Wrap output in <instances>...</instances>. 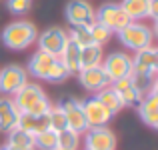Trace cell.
I'll return each mask as SVG.
<instances>
[{"mask_svg":"<svg viewBox=\"0 0 158 150\" xmlns=\"http://www.w3.org/2000/svg\"><path fill=\"white\" fill-rule=\"evenodd\" d=\"M156 72H158V48L148 46L138 50L132 58V80L136 82L144 94L156 84Z\"/></svg>","mask_w":158,"mask_h":150,"instance_id":"cell-1","label":"cell"},{"mask_svg":"<svg viewBox=\"0 0 158 150\" xmlns=\"http://www.w3.org/2000/svg\"><path fill=\"white\" fill-rule=\"evenodd\" d=\"M26 72H28V76H34L38 80H46V82H64L68 78V72L62 66L60 58L46 54L42 50H36L30 56Z\"/></svg>","mask_w":158,"mask_h":150,"instance_id":"cell-2","label":"cell"},{"mask_svg":"<svg viewBox=\"0 0 158 150\" xmlns=\"http://www.w3.org/2000/svg\"><path fill=\"white\" fill-rule=\"evenodd\" d=\"M10 98L20 114H48V110L52 108V102L48 100L44 88L36 82H26Z\"/></svg>","mask_w":158,"mask_h":150,"instance_id":"cell-3","label":"cell"},{"mask_svg":"<svg viewBox=\"0 0 158 150\" xmlns=\"http://www.w3.org/2000/svg\"><path fill=\"white\" fill-rule=\"evenodd\" d=\"M0 38H2V44L8 50H16V52H20V50L30 48L32 44L36 42V38H38V30H36V26L30 22V20L20 18V20H14V22L6 24Z\"/></svg>","mask_w":158,"mask_h":150,"instance_id":"cell-4","label":"cell"},{"mask_svg":"<svg viewBox=\"0 0 158 150\" xmlns=\"http://www.w3.org/2000/svg\"><path fill=\"white\" fill-rule=\"evenodd\" d=\"M116 34H118V40L128 50H134V52L152 46V40H154V30H152L148 24L136 22V20L128 22L126 26L120 28Z\"/></svg>","mask_w":158,"mask_h":150,"instance_id":"cell-5","label":"cell"},{"mask_svg":"<svg viewBox=\"0 0 158 150\" xmlns=\"http://www.w3.org/2000/svg\"><path fill=\"white\" fill-rule=\"evenodd\" d=\"M28 82V72L20 64H6L0 68V94L14 96L20 88Z\"/></svg>","mask_w":158,"mask_h":150,"instance_id":"cell-6","label":"cell"},{"mask_svg":"<svg viewBox=\"0 0 158 150\" xmlns=\"http://www.w3.org/2000/svg\"><path fill=\"white\" fill-rule=\"evenodd\" d=\"M100 66L106 72L110 84L116 82V80L132 76V56H128L126 52H110L108 56L102 58Z\"/></svg>","mask_w":158,"mask_h":150,"instance_id":"cell-7","label":"cell"},{"mask_svg":"<svg viewBox=\"0 0 158 150\" xmlns=\"http://www.w3.org/2000/svg\"><path fill=\"white\" fill-rule=\"evenodd\" d=\"M94 20L102 26H106L110 32H118L120 28H124L128 22H132L130 18L126 16L124 8L116 2H106L94 12Z\"/></svg>","mask_w":158,"mask_h":150,"instance_id":"cell-8","label":"cell"},{"mask_svg":"<svg viewBox=\"0 0 158 150\" xmlns=\"http://www.w3.org/2000/svg\"><path fill=\"white\" fill-rule=\"evenodd\" d=\"M36 42H38V50L52 56H60V52L68 42V30L62 26H50L36 38Z\"/></svg>","mask_w":158,"mask_h":150,"instance_id":"cell-9","label":"cell"},{"mask_svg":"<svg viewBox=\"0 0 158 150\" xmlns=\"http://www.w3.org/2000/svg\"><path fill=\"white\" fill-rule=\"evenodd\" d=\"M58 106L62 108V112H64L66 116V126L70 128V130L78 132V134H84L86 130H88V124H86V118H84V112H82V104L78 98L74 96H66L60 100V104Z\"/></svg>","mask_w":158,"mask_h":150,"instance_id":"cell-10","label":"cell"},{"mask_svg":"<svg viewBox=\"0 0 158 150\" xmlns=\"http://www.w3.org/2000/svg\"><path fill=\"white\" fill-rule=\"evenodd\" d=\"M64 16L70 26H90L94 22V8L86 0H68Z\"/></svg>","mask_w":158,"mask_h":150,"instance_id":"cell-11","label":"cell"},{"mask_svg":"<svg viewBox=\"0 0 158 150\" xmlns=\"http://www.w3.org/2000/svg\"><path fill=\"white\" fill-rule=\"evenodd\" d=\"M116 134L108 126L88 128L84 132V148L88 150H116Z\"/></svg>","mask_w":158,"mask_h":150,"instance_id":"cell-12","label":"cell"},{"mask_svg":"<svg viewBox=\"0 0 158 150\" xmlns=\"http://www.w3.org/2000/svg\"><path fill=\"white\" fill-rule=\"evenodd\" d=\"M82 104V112H84V118H86V124L88 128H98V126H108L114 116L102 106L100 102L96 100V96H90L86 100H80Z\"/></svg>","mask_w":158,"mask_h":150,"instance_id":"cell-13","label":"cell"},{"mask_svg":"<svg viewBox=\"0 0 158 150\" xmlns=\"http://www.w3.org/2000/svg\"><path fill=\"white\" fill-rule=\"evenodd\" d=\"M110 86H112V90L118 94V98L122 100L124 108H126V106L128 108H138V104L142 102V98H144V92L136 86V82L132 80L130 76L112 82Z\"/></svg>","mask_w":158,"mask_h":150,"instance_id":"cell-14","label":"cell"},{"mask_svg":"<svg viewBox=\"0 0 158 150\" xmlns=\"http://www.w3.org/2000/svg\"><path fill=\"white\" fill-rule=\"evenodd\" d=\"M138 116L148 128L156 130L158 128V84H154L146 94H144L142 102L138 104Z\"/></svg>","mask_w":158,"mask_h":150,"instance_id":"cell-15","label":"cell"},{"mask_svg":"<svg viewBox=\"0 0 158 150\" xmlns=\"http://www.w3.org/2000/svg\"><path fill=\"white\" fill-rule=\"evenodd\" d=\"M78 80H80V86L90 94L100 92L102 88L110 86V80H108L106 72L102 70V66H92V68H82L80 72L76 74Z\"/></svg>","mask_w":158,"mask_h":150,"instance_id":"cell-16","label":"cell"},{"mask_svg":"<svg viewBox=\"0 0 158 150\" xmlns=\"http://www.w3.org/2000/svg\"><path fill=\"white\" fill-rule=\"evenodd\" d=\"M20 118L18 108L14 106L10 96H0V132H10L16 128Z\"/></svg>","mask_w":158,"mask_h":150,"instance_id":"cell-17","label":"cell"},{"mask_svg":"<svg viewBox=\"0 0 158 150\" xmlns=\"http://www.w3.org/2000/svg\"><path fill=\"white\" fill-rule=\"evenodd\" d=\"M58 58H60L62 66L66 68L68 76H74V74L80 72V46L76 42H72L70 38H68V42H66L64 50L60 52Z\"/></svg>","mask_w":158,"mask_h":150,"instance_id":"cell-18","label":"cell"},{"mask_svg":"<svg viewBox=\"0 0 158 150\" xmlns=\"http://www.w3.org/2000/svg\"><path fill=\"white\" fill-rule=\"evenodd\" d=\"M16 128L36 136L38 132H42V130L48 128V114H20Z\"/></svg>","mask_w":158,"mask_h":150,"instance_id":"cell-19","label":"cell"},{"mask_svg":"<svg viewBox=\"0 0 158 150\" xmlns=\"http://www.w3.org/2000/svg\"><path fill=\"white\" fill-rule=\"evenodd\" d=\"M102 58H104V50L96 44H86L80 48V70L82 68H92V66H100Z\"/></svg>","mask_w":158,"mask_h":150,"instance_id":"cell-20","label":"cell"},{"mask_svg":"<svg viewBox=\"0 0 158 150\" xmlns=\"http://www.w3.org/2000/svg\"><path fill=\"white\" fill-rule=\"evenodd\" d=\"M94 96H96V100L106 108L108 112H110L112 116H116V114H118V112L124 108L122 100H120V98H118V94L112 90V86H106V88H102L100 92H96Z\"/></svg>","mask_w":158,"mask_h":150,"instance_id":"cell-21","label":"cell"},{"mask_svg":"<svg viewBox=\"0 0 158 150\" xmlns=\"http://www.w3.org/2000/svg\"><path fill=\"white\" fill-rule=\"evenodd\" d=\"M8 146H12L14 150H36L34 148V136L28 134V132L14 128V130L8 132Z\"/></svg>","mask_w":158,"mask_h":150,"instance_id":"cell-22","label":"cell"},{"mask_svg":"<svg viewBox=\"0 0 158 150\" xmlns=\"http://www.w3.org/2000/svg\"><path fill=\"white\" fill-rule=\"evenodd\" d=\"M148 2L150 0H122L120 6L124 8L128 18L138 22L142 18H148Z\"/></svg>","mask_w":158,"mask_h":150,"instance_id":"cell-23","label":"cell"},{"mask_svg":"<svg viewBox=\"0 0 158 150\" xmlns=\"http://www.w3.org/2000/svg\"><path fill=\"white\" fill-rule=\"evenodd\" d=\"M34 148L36 150H56L58 148V132H54L52 128L38 132L34 136Z\"/></svg>","mask_w":158,"mask_h":150,"instance_id":"cell-24","label":"cell"},{"mask_svg":"<svg viewBox=\"0 0 158 150\" xmlns=\"http://www.w3.org/2000/svg\"><path fill=\"white\" fill-rule=\"evenodd\" d=\"M88 30H90V42L96 44V46H104L108 40L112 38V34H114V32H110L106 26L98 24L96 20H94V22L88 26Z\"/></svg>","mask_w":158,"mask_h":150,"instance_id":"cell-25","label":"cell"},{"mask_svg":"<svg viewBox=\"0 0 158 150\" xmlns=\"http://www.w3.org/2000/svg\"><path fill=\"white\" fill-rule=\"evenodd\" d=\"M80 144V134L70 128H64L62 132H58V148L60 150H78Z\"/></svg>","mask_w":158,"mask_h":150,"instance_id":"cell-26","label":"cell"},{"mask_svg":"<svg viewBox=\"0 0 158 150\" xmlns=\"http://www.w3.org/2000/svg\"><path fill=\"white\" fill-rule=\"evenodd\" d=\"M48 128H52L54 132H62L64 128H68L66 126V116L60 106H52L48 110Z\"/></svg>","mask_w":158,"mask_h":150,"instance_id":"cell-27","label":"cell"},{"mask_svg":"<svg viewBox=\"0 0 158 150\" xmlns=\"http://www.w3.org/2000/svg\"><path fill=\"white\" fill-rule=\"evenodd\" d=\"M6 8L14 16H24V14L30 12L32 0H6Z\"/></svg>","mask_w":158,"mask_h":150,"instance_id":"cell-28","label":"cell"},{"mask_svg":"<svg viewBox=\"0 0 158 150\" xmlns=\"http://www.w3.org/2000/svg\"><path fill=\"white\" fill-rule=\"evenodd\" d=\"M148 18H152V20L158 18V0H150L148 2Z\"/></svg>","mask_w":158,"mask_h":150,"instance_id":"cell-29","label":"cell"},{"mask_svg":"<svg viewBox=\"0 0 158 150\" xmlns=\"http://www.w3.org/2000/svg\"><path fill=\"white\" fill-rule=\"evenodd\" d=\"M0 150H14V148L8 146V144H2V146H0Z\"/></svg>","mask_w":158,"mask_h":150,"instance_id":"cell-30","label":"cell"},{"mask_svg":"<svg viewBox=\"0 0 158 150\" xmlns=\"http://www.w3.org/2000/svg\"><path fill=\"white\" fill-rule=\"evenodd\" d=\"M84 150H88V148H84Z\"/></svg>","mask_w":158,"mask_h":150,"instance_id":"cell-31","label":"cell"},{"mask_svg":"<svg viewBox=\"0 0 158 150\" xmlns=\"http://www.w3.org/2000/svg\"><path fill=\"white\" fill-rule=\"evenodd\" d=\"M56 150H60V148H56Z\"/></svg>","mask_w":158,"mask_h":150,"instance_id":"cell-32","label":"cell"}]
</instances>
